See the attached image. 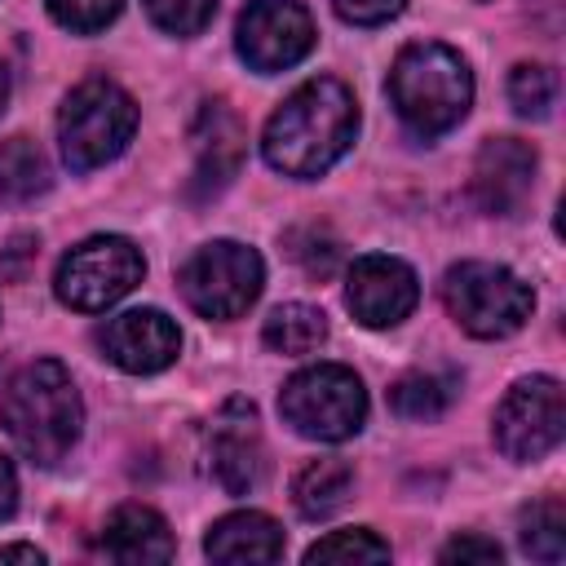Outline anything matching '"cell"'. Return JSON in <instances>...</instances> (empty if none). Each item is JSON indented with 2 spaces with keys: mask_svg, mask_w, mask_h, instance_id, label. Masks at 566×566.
Returning a JSON list of instances; mask_svg holds the SVG:
<instances>
[{
  "mask_svg": "<svg viewBox=\"0 0 566 566\" xmlns=\"http://www.w3.org/2000/svg\"><path fill=\"white\" fill-rule=\"evenodd\" d=\"M358 133V102L354 93L332 80H305L292 97H283V106L270 115L261 150L265 164L283 177H318L327 172L354 142Z\"/></svg>",
  "mask_w": 566,
  "mask_h": 566,
  "instance_id": "1",
  "label": "cell"
},
{
  "mask_svg": "<svg viewBox=\"0 0 566 566\" xmlns=\"http://www.w3.org/2000/svg\"><path fill=\"white\" fill-rule=\"evenodd\" d=\"M0 416L18 451L35 464H57L75 447L80 424H84L75 380L57 358L27 363L4 389Z\"/></svg>",
  "mask_w": 566,
  "mask_h": 566,
  "instance_id": "2",
  "label": "cell"
},
{
  "mask_svg": "<svg viewBox=\"0 0 566 566\" xmlns=\"http://www.w3.org/2000/svg\"><path fill=\"white\" fill-rule=\"evenodd\" d=\"M389 102L416 137H442L469 115L473 75L464 57L438 40L407 44L389 71Z\"/></svg>",
  "mask_w": 566,
  "mask_h": 566,
  "instance_id": "3",
  "label": "cell"
},
{
  "mask_svg": "<svg viewBox=\"0 0 566 566\" xmlns=\"http://www.w3.org/2000/svg\"><path fill=\"white\" fill-rule=\"evenodd\" d=\"M133 128H137L133 97L111 80H84L80 88L66 93L62 115H57L62 159L75 172L102 168L133 142Z\"/></svg>",
  "mask_w": 566,
  "mask_h": 566,
  "instance_id": "4",
  "label": "cell"
},
{
  "mask_svg": "<svg viewBox=\"0 0 566 566\" xmlns=\"http://www.w3.org/2000/svg\"><path fill=\"white\" fill-rule=\"evenodd\" d=\"M442 301H447L451 318L478 340L513 336L535 310V292L513 270L491 265V261L451 265L442 279Z\"/></svg>",
  "mask_w": 566,
  "mask_h": 566,
  "instance_id": "5",
  "label": "cell"
},
{
  "mask_svg": "<svg viewBox=\"0 0 566 566\" xmlns=\"http://www.w3.org/2000/svg\"><path fill=\"white\" fill-rule=\"evenodd\" d=\"M283 420L314 442H345L367 420V389L340 363H318L296 371L279 394Z\"/></svg>",
  "mask_w": 566,
  "mask_h": 566,
  "instance_id": "6",
  "label": "cell"
},
{
  "mask_svg": "<svg viewBox=\"0 0 566 566\" xmlns=\"http://www.w3.org/2000/svg\"><path fill=\"white\" fill-rule=\"evenodd\" d=\"M261 279H265L261 256L234 239L195 248L186 256V265L177 270L186 305L203 318H239L261 296Z\"/></svg>",
  "mask_w": 566,
  "mask_h": 566,
  "instance_id": "7",
  "label": "cell"
},
{
  "mask_svg": "<svg viewBox=\"0 0 566 566\" xmlns=\"http://www.w3.org/2000/svg\"><path fill=\"white\" fill-rule=\"evenodd\" d=\"M146 274L142 252L119 234H93L80 248H71L57 265V301L84 314H97L115 301H124Z\"/></svg>",
  "mask_w": 566,
  "mask_h": 566,
  "instance_id": "8",
  "label": "cell"
},
{
  "mask_svg": "<svg viewBox=\"0 0 566 566\" xmlns=\"http://www.w3.org/2000/svg\"><path fill=\"white\" fill-rule=\"evenodd\" d=\"M562 429H566V394L562 380L553 376L517 380L495 407V447L517 464L544 460L562 442Z\"/></svg>",
  "mask_w": 566,
  "mask_h": 566,
  "instance_id": "9",
  "label": "cell"
},
{
  "mask_svg": "<svg viewBox=\"0 0 566 566\" xmlns=\"http://www.w3.org/2000/svg\"><path fill=\"white\" fill-rule=\"evenodd\" d=\"M239 57L261 71H287L314 49V18L301 0H252L239 18Z\"/></svg>",
  "mask_w": 566,
  "mask_h": 566,
  "instance_id": "10",
  "label": "cell"
},
{
  "mask_svg": "<svg viewBox=\"0 0 566 566\" xmlns=\"http://www.w3.org/2000/svg\"><path fill=\"white\" fill-rule=\"evenodd\" d=\"M208 455H212V478L221 482L226 495H248L265 478V442L256 424V407L248 398H230L208 433Z\"/></svg>",
  "mask_w": 566,
  "mask_h": 566,
  "instance_id": "11",
  "label": "cell"
},
{
  "mask_svg": "<svg viewBox=\"0 0 566 566\" xmlns=\"http://www.w3.org/2000/svg\"><path fill=\"white\" fill-rule=\"evenodd\" d=\"M416 274L407 261L398 256H358L349 265V283H345V305L354 310V318L363 327H398L411 310H416Z\"/></svg>",
  "mask_w": 566,
  "mask_h": 566,
  "instance_id": "12",
  "label": "cell"
},
{
  "mask_svg": "<svg viewBox=\"0 0 566 566\" xmlns=\"http://www.w3.org/2000/svg\"><path fill=\"white\" fill-rule=\"evenodd\" d=\"M97 345L119 371L150 376V371H164L177 358L181 332L164 310H124V314L102 323Z\"/></svg>",
  "mask_w": 566,
  "mask_h": 566,
  "instance_id": "13",
  "label": "cell"
},
{
  "mask_svg": "<svg viewBox=\"0 0 566 566\" xmlns=\"http://www.w3.org/2000/svg\"><path fill=\"white\" fill-rule=\"evenodd\" d=\"M535 150L517 137H491L473 164V195L491 217H513L535 186Z\"/></svg>",
  "mask_w": 566,
  "mask_h": 566,
  "instance_id": "14",
  "label": "cell"
},
{
  "mask_svg": "<svg viewBox=\"0 0 566 566\" xmlns=\"http://www.w3.org/2000/svg\"><path fill=\"white\" fill-rule=\"evenodd\" d=\"M239 159H243L239 119L221 102H208L195 124V195L208 199L221 186H230V177L239 172Z\"/></svg>",
  "mask_w": 566,
  "mask_h": 566,
  "instance_id": "15",
  "label": "cell"
},
{
  "mask_svg": "<svg viewBox=\"0 0 566 566\" xmlns=\"http://www.w3.org/2000/svg\"><path fill=\"white\" fill-rule=\"evenodd\" d=\"M102 553L111 562L146 566V562H168L172 557V531L168 522L146 509V504H119L106 526H102Z\"/></svg>",
  "mask_w": 566,
  "mask_h": 566,
  "instance_id": "16",
  "label": "cell"
},
{
  "mask_svg": "<svg viewBox=\"0 0 566 566\" xmlns=\"http://www.w3.org/2000/svg\"><path fill=\"white\" fill-rule=\"evenodd\" d=\"M203 553L212 562H230V566H243V562H279L283 557V531H279L274 517H265L256 509L226 513L221 522L208 526Z\"/></svg>",
  "mask_w": 566,
  "mask_h": 566,
  "instance_id": "17",
  "label": "cell"
},
{
  "mask_svg": "<svg viewBox=\"0 0 566 566\" xmlns=\"http://www.w3.org/2000/svg\"><path fill=\"white\" fill-rule=\"evenodd\" d=\"M354 491V469L336 455L327 460H310L296 478H292V504L301 517L318 522V517H332Z\"/></svg>",
  "mask_w": 566,
  "mask_h": 566,
  "instance_id": "18",
  "label": "cell"
},
{
  "mask_svg": "<svg viewBox=\"0 0 566 566\" xmlns=\"http://www.w3.org/2000/svg\"><path fill=\"white\" fill-rule=\"evenodd\" d=\"M49 159L31 137H9L0 142V199L9 203H31L35 195L49 190Z\"/></svg>",
  "mask_w": 566,
  "mask_h": 566,
  "instance_id": "19",
  "label": "cell"
},
{
  "mask_svg": "<svg viewBox=\"0 0 566 566\" xmlns=\"http://www.w3.org/2000/svg\"><path fill=\"white\" fill-rule=\"evenodd\" d=\"M261 336H265V345L274 354H310V349H318L327 340V314L314 310V305L292 301V305H279L265 318Z\"/></svg>",
  "mask_w": 566,
  "mask_h": 566,
  "instance_id": "20",
  "label": "cell"
},
{
  "mask_svg": "<svg viewBox=\"0 0 566 566\" xmlns=\"http://www.w3.org/2000/svg\"><path fill=\"white\" fill-rule=\"evenodd\" d=\"M526 557H539V562H562L566 553V509L557 495H544L535 500L531 509H522V531H517Z\"/></svg>",
  "mask_w": 566,
  "mask_h": 566,
  "instance_id": "21",
  "label": "cell"
},
{
  "mask_svg": "<svg viewBox=\"0 0 566 566\" xmlns=\"http://www.w3.org/2000/svg\"><path fill=\"white\" fill-rule=\"evenodd\" d=\"M451 402V380L447 376H433V371H411L402 380H394L389 389V407L402 416V420H438Z\"/></svg>",
  "mask_w": 566,
  "mask_h": 566,
  "instance_id": "22",
  "label": "cell"
},
{
  "mask_svg": "<svg viewBox=\"0 0 566 566\" xmlns=\"http://www.w3.org/2000/svg\"><path fill=\"white\" fill-rule=\"evenodd\" d=\"M509 102L517 115H535L544 119L557 102V71L553 66H539V62H522L513 66L509 75Z\"/></svg>",
  "mask_w": 566,
  "mask_h": 566,
  "instance_id": "23",
  "label": "cell"
},
{
  "mask_svg": "<svg viewBox=\"0 0 566 566\" xmlns=\"http://www.w3.org/2000/svg\"><path fill=\"white\" fill-rule=\"evenodd\" d=\"M385 557H389V544L367 526L332 531L305 548V562H385Z\"/></svg>",
  "mask_w": 566,
  "mask_h": 566,
  "instance_id": "24",
  "label": "cell"
},
{
  "mask_svg": "<svg viewBox=\"0 0 566 566\" xmlns=\"http://www.w3.org/2000/svg\"><path fill=\"white\" fill-rule=\"evenodd\" d=\"M146 13L168 35H199L212 22L217 0H146Z\"/></svg>",
  "mask_w": 566,
  "mask_h": 566,
  "instance_id": "25",
  "label": "cell"
},
{
  "mask_svg": "<svg viewBox=\"0 0 566 566\" xmlns=\"http://www.w3.org/2000/svg\"><path fill=\"white\" fill-rule=\"evenodd\" d=\"M44 4H49L53 22L75 35H93V31L111 27L124 9V0H44Z\"/></svg>",
  "mask_w": 566,
  "mask_h": 566,
  "instance_id": "26",
  "label": "cell"
},
{
  "mask_svg": "<svg viewBox=\"0 0 566 566\" xmlns=\"http://www.w3.org/2000/svg\"><path fill=\"white\" fill-rule=\"evenodd\" d=\"M287 243H292V248H287V252H292V261H296L305 274L327 279V274L336 270V252H340V248H336L323 230H314V226H310V230H292V234H287Z\"/></svg>",
  "mask_w": 566,
  "mask_h": 566,
  "instance_id": "27",
  "label": "cell"
},
{
  "mask_svg": "<svg viewBox=\"0 0 566 566\" xmlns=\"http://www.w3.org/2000/svg\"><path fill=\"white\" fill-rule=\"evenodd\" d=\"M336 4V13L345 18V22H354V27H380V22H389L407 0H332Z\"/></svg>",
  "mask_w": 566,
  "mask_h": 566,
  "instance_id": "28",
  "label": "cell"
},
{
  "mask_svg": "<svg viewBox=\"0 0 566 566\" xmlns=\"http://www.w3.org/2000/svg\"><path fill=\"white\" fill-rule=\"evenodd\" d=\"M442 562H500V544L486 535H455L442 548Z\"/></svg>",
  "mask_w": 566,
  "mask_h": 566,
  "instance_id": "29",
  "label": "cell"
},
{
  "mask_svg": "<svg viewBox=\"0 0 566 566\" xmlns=\"http://www.w3.org/2000/svg\"><path fill=\"white\" fill-rule=\"evenodd\" d=\"M18 509V473L9 464V455H0V522Z\"/></svg>",
  "mask_w": 566,
  "mask_h": 566,
  "instance_id": "30",
  "label": "cell"
},
{
  "mask_svg": "<svg viewBox=\"0 0 566 566\" xmlns=\"http://www.w3.org/2000/svg\"><path fill=\"white\" fill-rule=\"evenodd\" d=\"M13 557H18V562H44V553L31 548V544H4V548H0V562H13Z\"/></svg>",
  "mask_w": 566,
  "mask_h": 566,
  "instance_id": "31",
  "label": "cell"
},
{
  "mask_svg": "<svg viewBox=\"0 0 566 566\" xmlns=\"http://www.w3.org/2000/svg\"><path fill=\"white\" fill-rule=\"evenodd\" d=\"M4 102H9V75H4V66H0V111H4Z\"/></svg>",
  "mask_w": 566,
  "mask_h": 566,
  "instance_id": "32",
  "label": "cell"
}]
</instances>
